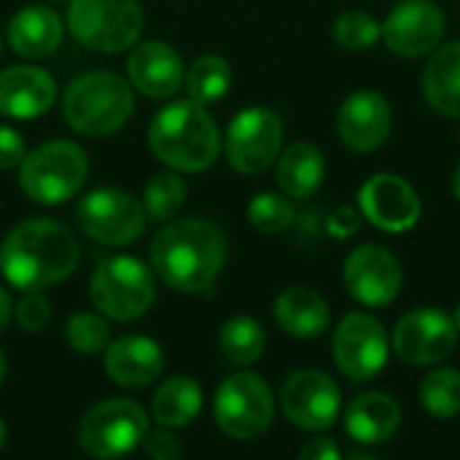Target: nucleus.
<instances>
[{
    "label": "nucleus",
    "instance_id": "nucleus-27",
    "mask_svg": "<svg viewBox=\"0 0 460 460\" xmlns=\"http://www.w3.org/2000/svg\"><path fill=\"white\" fill-rule=\"evenodd\" d=\"M202 412V388L194 377H167L151 399V420L164 429H186Z\"/></svg>",
    "mask_w": 460,
    "mask_h": 460
},
{
    "label": "nucleus",
    "instance_id": "nucleus-8",
    "mask_svg": "<svg viewBox=\"0 0 460 460\" xmlns=\"http://www.w3.org/2000/svg\"><path fill=\"white\" fill-rule=\"evenodd\" d=\"M213 415L218 429L237 442L259 439L275 420L272 388L253 372L229 375L213 399Z\"/></svg>",
    "mask_w": 460,
    "mask_h": 460
},
{
    "label": "nucleus",
    "instance_id": "nucleus-22",
    "mask_svg": "<svg viewBox=\"0 0 460 460\" xmlns=\"http://www.w3.org/2000/svg\"><path fill=\"white\" fill-rule=\"evenodd\" d=\"M402 426V407L383 391L356 396L345 410V431L358 445H383L396 437Z\"/></svg>",
    "mask_w": 460,
    "mask_h": 460
},
{
    "label": "nucleus",
    "instance_id": "nucleus-11",
    "mask_svg": "<svg viewBox=\"0 0 460 460\" xmlns=\"http://www.w3.org/2000/svg\"><path fill=\"white\" fill-rule=\"evenodd\" d=\"M226 162L243 175L264 172L283 148V119L261 105L240 111L226 129Z\"/></svg>",
    "mask_w": 460,
    "mask_h": 460
},
{
    "label": "nucleus",
    "instance_id": "nucleus-34",
    "mask_svg": "<svg viewBox=\"0 0 460 460\" xmlns=\"http://www.w3.org/2000/svg\"><path fill=\"white\" fill-rule=\"evenodd\" d=\"M332 32L345 51H364L372 43H377V38L383 35V24L367 11H345L334 22Z\"/></svg>",
    "mask_w": 460,
    "mask_h": 460
},
{
    "label": "nucleus",
    "instance_id": "nucleus-30",
    "mask_svg": "<svg viewBox=\"0 0 460 460\" xmlns=\"http://www.w3.org/2000/svg\"><path fill=\"white\" fill-rule=\"evenodd\" d=\"M186 197H189V186L186 181L178 175V170H162L156 175L148 178L146 183V191H143V208H146V216L151 221H170L181 213V208L186 205Z\"/></svg>",
    "mask_w": 460,
    "mask_h": 460
},
{
    "label": "nucleus",
    "instance_id": "nucleus-2",
    "mask_svg": "<svg viewBox=\"0 0 460 460\" xmlns=\"http://www.w3.org/2000/svg\"><path fill=\"white\" fill-rule=\"evenodd\" d=\"M81 245L54 218L19 221L0 243V275L19 291H43L75 272Z\"/></svg>",
    "mask_w": 460,
    "mask_h": 460
},
{
    "label": "nucleus",
    "instance_id": "nucleus-26",
    "mask_svg": "<svg viewBox=\"0 0 460 460\" xmlns=\"http://www.w3.org/2000/svg\"><path fill=\"white\" fill-rule=\"evenodd\" d=\"M423 94L437 113L460 119V40L434 49L423 73Z\"/></svg>",
    "mask_w": 460,
    "mask_h": 460
},
{
    "label": "nucleus",
    "instance_id": "nucleus-1",
    "mask_svg": "<svg viewBox=\"0 0 460 460\" xmlns=\"http://www.w3.org/2000/svg\"><path fill=\"white\" fill-rule=\"evenodd\" d=\"M226 264V234L208 218H181L151 240V270L172 291H210Z\"/></svg>",
    "mask_w": 460,
    "mask_h": 460
},
{
    "label": "nucleus",
    "instance_id": "nucleus-19",
    "mask_svg": "<svg viewBox=\"0 0 460 460\" xmlns=\"http://www.w3.org/2000/svg\"><path fill=\"white\" fill-rule=\"evenodd\" d=\"M127 78L140 94L151 100H170L181 92L186 67L170 43L146 40L132 46L127 57Z\"/></svg>",
    "mask_w": 460,
    "mask_h": 460
},
{
    "label": "nucleus",
    "instance_id": "nucleus-46",
    "mask_svg": "<svg viewBox=\"0 0 460 460\" xmlns=\"http://www.w3.org/2000/svg\"><path fill=\"white\" fill-rule=\"evenodd\" d=\"M458 137H460V135H458Z\"/></svg>",
    "mask_w": 460,
    "mask_h": 460
},
{
    "label": "nucleus",
    "instance_id": "nucleus-9",
    "mask_svg": "<svg viewBox=\"0 0 460 460\" xmlns=\"http://www.w3.org/2000/svg\"><path fill=\"white\" fill-rule=\"evenodd\" d=\"M148 431V412L132 399H108L94 404L78 423V447L97 460L129 456Z\"/></svg>",
    "mask_w": 460,
    "mask_h": 460
},
{
    "label": "nucleus",
    "instance_id": "nucleus-17",
    "mask_svg": "<svg viewBox=\"0 0 460 460\" xmlns=\"http://www.w3.org/2000/svg\"><path fill=\"white\" fill-rule=\"evenodd\" d=\"M358 208L369 224L391 234L410 232L420 221V210H423L418 191L404 178L391 175V172L372 175L361 186Z\"/></svg>",
    "mask_w": 460,
    "mask_h": 460
},
{
    "label": "nucleus",
    "instance_id": "nucleus-31",
    "mask_svg": "<svg viewBox=\"0 0 460 460\" xmlns=\"http://www.w3.org/2000/svg\"><path fill=\"white\" fill-rule=\"evenodd\" d=\"M418 396L429 415H434L439 420L456 418L460 415V372L450 369V367L429 372L420 380Z\"/></svg>",
    "mask_w": 460,
    "mask_h": 460
},
{
    "label": "nucleus",
    "instance_id": "nucleus-43",
    "mask_svg": "<svg viewBox=\"0 0 460 460\" xmlns=\"http://www.w3.org/2000/svg\"><path fill=\"white\" fill-rule=\"evenodd\" d=\"M453 321H456V326H458V334H460V305L456 307V315H453Z\"/></svg>",
    "mask_w": 460,
    "mask_h": 460
},
{
    "label": "nucleus",
    "instance_id": "nucleus-24",
    "mask_svg": "<svg viewBox=\"0 0 460 460\" xmlns=\"http://www.w3.org/2000/svg\"><path fill=\"white\" fill-rule=\"evenodd\" d=\"M275 321L288 337L313 340L329 329L332 310L318 291L307 286H291L275 299Z\"/></svg>",
    "mask_w": 460,
    "mask_h": 460
},
{
    "label": "nucleus",
    "instance_id": "nucleus-29",
    "mask_svg": "<svg viewBox=\"0 0 460 460\" xmlns=\"http://www.w3.org/2000/svg\"><path fill=\"white\" fill-rule=\"evenodd\" d=\"M218 345L226 361H232L234 367H251L264 356L267 337L259 321H253L251 315H234L221 326Z\"/></svg>",
    "mask_w": 460,
    "mask_h": 460
},
{
    "label": "nucleus",
    "instance_id": "nucleus-36",
    "mask_svg": "<svg viewBox=\"0 0 460 460\" xmlns=\"http://www.w3.org/2000/svg\"><path fill=\"white\" fill-rule=\"evenodd\" d=\"M140 447L146 450L148 458L154 460H178L183 456V445L175 439L172 429H164V426L148 429L143 442H140Z\"/></svg>",
    "mask_w": 460,
    "mask_h": 460
},
{
    "label": "nucleus",
    "instance_id": "nucleus-12",
    "mask_svg": "<svg viewBox=\"0 0 460 460\" xmlns=\"http://www.w3.org/2000/svg\"><path fill=\"white\" fill-rule=\"evenodd\" d=\"M334 361L348 380L364 383L388 364V337L383 323L369 313H350L340 321L332 340Z\"/></svg>",
    "mask_w": 460,
    "mask_h": 460
},
{
    "label": "nucleus",
    "instance_id": "nucleus-23",
    "mask_svg": "<svg viewBox=\"0 0 460 460\" xmlns=\"http://www.w3.org/2000/svg\"><path fill=\"white\" fill-rule=\"evenodd\" d=\"M8 46L24 59H43L54 54L62 43L65 24L54 8L46 5H24L8 22Z\"/></svg>",
    "mask_w": 460,
    "mask_h": 460
},
{
    "label": "nucleus",
    "instance_id": "nucleus-7",
    "mask_svg": "<svg viewBox=\"0 0 460 460\" xmlns=\"http://www.w3.org/2000/svg\"><path fill=\"white\" fill-rule=\"evenodd\" d=\"M146 16L137 0H70V35L100 54H119L140 40Z\"/></svg>",
    "mask_w": 460,
    "mask_h": 460
},
{
    "label": "nucleus",
    "instance_id": "nucleus-35",
    "mask_svg": "<svg viewBox=\"0 0 460 460\" xmlns=\"http://www.w3.org/2000/svg\"><path fill=\"white\" fill-rule=\"evenodd\" d=\"M13 318L22 332L38 334L51 318V305L43 296V291H22V299L13 305Z\"/></svg>",
    "mask_w": 460,
    "mask_h": 460
},
{
    "label": "nucleus",
    "instance_id": "nucleus-25",
    "mask_svg": "<svg viewBox=\"0 0 460 460\" xmlns=\"http://www.w3.org/2000/svg\"><path fill=\"white\" fill-rule=\"evenodd\" d=\"M275 181L291 199H307L313 197L323 178H326V162L323 154L313 143H291L283 154H278Z\"/></svg>",
    "mask_w": 460,
    "mask_h": 460
},
{
    "label": "nucleus",
    "instance_id": "nucleus-28",
    "mask_svg": "<svg viewBox=\"0 0 460 460\" xmlns=\"http://www.w3.org/2000/svg\"><path fill=\"white\" fill-rule=\"evenodd\" d=\"M183 86L189 92V100L199 105L218 102L232 89V65L218 54H202L186 70Z\"/></svg>",
    "mask_w": 460,
    "mask_h": 460
},
{
    "label": "nucleus",
    "instance_id": "nucleus-15",
    "mask_svg": "<svg viewBox=\"0 0 460 460\" xmlns=\"http://www.w3.org/2000/svg\"><path fill=\"white\" fill-rule=\"evenodd\" d=\"M342 280L348 294L364 307H385L391 305L404 283L399 259L383 245H358L348 253Z\"/></svg>",
    "mask_w": 460,
    "mask_h": 460
},
{
    "label": "nucleus",
    "instance_id": "nucleus-6",
    "mask_svg": "<svg viewBox=\"0 0 460 460\" xmlns=\"http://www.w3.org/2000/svg\"><path fill=\"white\" fill-rule=\"evenodd\" d=\"M89 299L94 310L111 321H137L156 299V275L137 256L102 259L92 272Z\"/></svg>",
    "mask_w": 460,
    "mask_h": 460
},
{
    "label": "nucleus",
    "instance_id": "nucleus-21",
    "mask_svg": "<svg viewBox=\"0 0 460 460\" xmlns=\"http://www.w3.org/2000/svg\"><path fill=\"white\" fill-rule=\"evenodd\" d=\"M57 100V81L32 65H13L0 73V113L8 119L32 121Z\"/></svg>",
    "mask_w": 460,
    "mask_h": 460
},
{
    "label": "nucleus",
    "instance_id": "nucleus-14",
    "mask_svg": "<svg viewBox=\"0 0 460 460\" xmlns=\"http://www.w3.org/2000/svg\"><path fill=\"white\" fill-rule=\"evenodd\" d=\"M342 396L337 383L321 369L294 372L280 391V410L302 431H326L337 423Z\"/></svg>",
    "mask_w": 460,
    "mask_h": 460
},
{
    "label": "nucleus",
    "instance_id": "nucleus-39",
    "mask_svg": "<svg viewBox=\"0 0 460 460\" xmlns=\"http://www.w3.org/2000/svg\"><path fill=\"white\" fill-rule=\"evenodd\" d=\"M11 318H13V302H11L8 291H5V288H0V334L8 329Z\"/></svg>",
    "mask_w": 460,
    "mask_h": 460
},
{
    "label": "nucleus",
    "instance_id": "nucleus-40",
    "mask_svg": "<svg viewBox=\"0 0 460 460\" xmlns=\"http://www.w3.org/2000/svg\"><path fill=\"white\" fill-rule=\"evenodd\" d=\"M453 194H456V199L460 202V164L458 170H456V175H453Z\"/></svg>",
    "mask_w": 460,
    "mask_h": 460
},
{
    "label": "nucleus",
    "instance_id": "nucleus-42",
    "mask_svg": "<svg viewBox=\"0 0 460 460\" xmlns=\"http://www.w3.org/2000/svg\"><path fill=\"white\" fill-rule=\"evenodd\" d=\"M5 423H3V418H0V453H3V447H5Z\"/></svg>",
    "mask_w": 460,
    "mask_h": 460
},
{
    "label": "nucleus",
    "instance_id": "nucleus-4",
    "mask_svg": "<svg viewBox=\"0 0 460 460\" xmlns=\"http://www.w3.org/2000/svg\"><path fill=\"white\" fill-rule=\"evenodd\" d=\"M135 111L129 78L111 70H92L73 78L62 97L65 124L86 137H108L119 132Z\"/></svg>",
    "mask_w": 460,
    "mask_h": 460
},
{
    "label": "nucleus",
    "instance_id": "nucleus-38",
    "mask_svg": "<svg viewBox=\"0 0 460 460\" xmlns=\"http://www.w3.org/2000/svg\"><path fill=\"white\" fill-rule=\"evenodd\" d=\"M299 458L337 460V458H342V453H340V447L334 445V439H329V437H318V439H310V442L299 450Z\"/></svg>",
    "mask_w": 460,
    "mask_h": 460
},
{
    "label": "nucleus",
    "instance_id": "nucleus-45",
    "mask_svg": "<svg viewBox=\"0 0 460 460\" xmlns=\"http://www.w3.org/2000/svg\"><path fill=\"white\" fill-rule=\"evenodd\" d=\"M46 3H62V0H46Z\"/></svg>",
    "mask_w": 460,
    "mask_h": 460
},
{
    "label": "nucleus",
    "instance_id": "nucleus-33",
    "mask_svg": "<svg viewBox=\"0 0 460 460\" xmlns=\"http://www.w3.org/2000/svg\"><path fill=\"white\" fill-rule=\"evenodd\" d=\"M296 218V210L291 205V197L288 194H272V191H264V194H256L248 205V221L253 229L264 232V234H278V232H286Z\"/></svg>",
    "mask_w": 460,
    "mask_h": 460
},
{
    "label": "nucleus",
    "instance_id": "nucleus-5",
    "mask_svg": "<svg viewBox=\"0 0 460 460\" xmlns=\"http://www.w3.org/2000/svg\"><path fill=\"white\" fill-rule=\"evenodd\" d=\"M89 178V156L73 140H49L19 164V189L38 205L73 199Z\"/></svg>",
    "mask_w": 460,
    "mask_h": 460
},
{
    "label": "nucleus",
    "instance_id": "nucleus-44",
    "mask_svg": "<svg viewBox=\"0 0 460 460\" xmlns=\"http://www.w3.org/2000/svg\"><path fill=\"white\" fill-rule=\"evenodd\" d=\"M0 51H3V32H0Z\"/></svg>",
    "mask_w": 460,
    "mask_h": 460
},
{
    "label": "nucleus",
    "instance_id": "nucleus-16",
    "mask_svg": "<svg viewBox=\"0 0 460 460\" xmlns=\"http://www.w3.org/2000/svg\"><path fill=\"white\" fill-rule=\"evenodd\" d=\"M380 38L399 57H426L445 38V13L434 0H402L385 16Z\"/></svg>",
    "mask_w": 460,
    "mask_h": 460
},
{
    "label": "nucleus",
    "instance_id": "nucleus-3",
    "mask_svg": "<svg viewBox=\"0 0 460 460\" xmlns=\"http://www.w3.org/2000/svg\"><path fill=\"white\" fill-rule=\"evenodd\" d=\"M148 148L170 170L202 172L213 167L221 154V132L205 105L175 100L154 116Z\"/></svg>",
    "mask_w": 460,
    "mask_h": 460
},
{
    "label": "nucleus",
    "instance_id": "nucleus-18",
    "mask_svg": "<svg viewBox=\"0 0 460 460\" xmlns=\"http://www.w3.org/2000/svg\"><path fill=\"white\" fill-rule=\"evenodd\" d=\"M394 129V111L380 92H353L337 113V132L342 143L356 154L377 151Z\"/></svg>",
    "mask_w": 460,
    "mask_h": 460
},
{
    "label": "nucleus",
    "instance_id": "nucleus-37",
    "mask_svg": "<svg viewBox=\"0 0 460 460\" xmlns=\"http://www.w3.org/2000/svg\"><path fill=\"white\" fill-rule=\"evenodd\" d=\"M24 156H27L24 137H22L13 127L0 124V170H13V167H19Z\"/></svg>",
    "mask_w": 460,
    "mask_h": 460
},
{
    "label": "nucleus",
    "instance_id": "nucleus-41",
    "mask_svg": "<svg viewBox=\"0 0 460 460\" xmlns=\"http://www.w3.org/2000/svg\"><path fill=\"white\" fill-rule=\"evenodd\" d=\"M5 369H8V364H5V356H3V350H0V385H3V380H5Z\"/></svg>",
    "mask_w": 460,
    "mask_h": 460
},
{
    "label": "nucleus",
    "instance_id": "nucleus-13",
    "mask_svg": "<svg viewBox=\"0 0 460 460\" xmlns=\"http://www.w3.org/2000/svg\"><path fill=\"white\" fill-rule=\"evenodd\" d=\"M391 345L404 364L431 367L456 350L458 326L439 307H418L396 323Z\"/></svg>",
    "mask_w": 460,
    "mask_h": 460
},
{
    "label": "nucleus",
    "instance_id": "nucleus-10",
    "mask_svg": "<svg viewBox=\"0 0 460 460\" xmlns=\"http://www.w3.org/2000/svg\"><path fill=\"white\" fill-rule=\"evenodd\" d=\"M75 218L81 232L108 248H124L143 237L146 232V208L137 197L121 189H94L89 191L78 208Z\"/></svg>",
    "mask_w": 460,
    "mask_h": 460
},
{
    "label": "nucleus",
    "instance_id": "nucleus-20",
    "mask_svg": "<svg viewBox=\"0 0 460 460\" xmlns=\"http://www.w3.org/2000/svg\"><path fill=\"white\" fill-rule=\"evenodd\" d=\"M102 367L105 375L129 391H140L148 388L151 383H156V377L164 369V353L159 348V342H154L151 337L143 334H127L113 340L105 353H102Z\"/></svg>",
    "mask_w": 460,
    "mask_h": 460
},
{
    "label": "nucleus",
    "instance_id": "nucleus-32",
    "mask_svg": "<svg viewBox=\"0 0 460 460\" xmlns=\"http://www.w3.org/2000/svg\"><path fill=\"white\" fill-rule=\"evenodd\" d=\"M65 342L78 356H100L111 345V329L102 313H73L65 323Z\"/></svg>",
    "mask_w": 460,
    "mask_h": 460
}]
</instances>
